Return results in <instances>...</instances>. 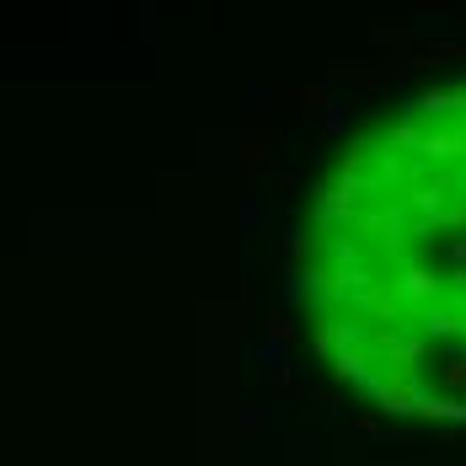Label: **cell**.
Returning a JSON list of instances; mask_svg holds the SVG:
<instances>
[{
	"label": "cell",
	"instance_id": "cell-1",
	"mask_svg": "<svg viewBox=\"0 0 466 466\" xmlns=\"http://www.w3.org/2000/svg\"><path fill=\"white\" fill-rule=\"evenodd\" d=\"M322 354L386 413L466 418V81L348 139L306 231Z\"/></svg>",
	"mask_w": 466,
	"mask_h": 466
}]
</instances>
